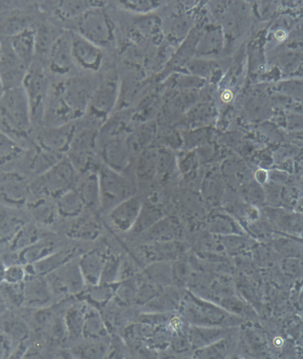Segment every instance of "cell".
<instances>
[{"label": "cell", "instance_id": "obj_5", "mask_svg": "<svg viewBox=\"0 0 303 359\" xmlns=\"http://www.w3.org/2000/svg\"><path fill=\"white\" fill-rule=\"evenodd\" d=\"M80 36L102 49L113 38L112 26L103 7L93 8L77 20Z\"/></svg>", "mask_w": 303, "mask_h": 359}, {"label": "cell", "instance_id": "obj_7", "mask_svg": "<svg viewBox=\"0 0 303 359\" xmlns=\"http://www.w3.org/2000/svg\"><path fill=\"white\" fill-rule=\"evenodd\" d=\"M31 188L27 179L16 171L0 175V198L8 206L20 208L29 203Z\"/></svg>", "mask_w": 303, "mask_h": 359}, {"label": "cell", "instance_id": "obj_39", "mask_svg": "<svg viewBox=\"0 0 303 359\" xmlns=\"http://www.w3.org/2000/svg\"><path fill=\"white\" fill-rule=\"evenodd\" d=\"M26 278L25 268L20 264H13L6 266L4 274V282L10 284H19L24 283Z\"/></svg>", "mask_w": 303, "mask_h": 359}, {"label": "cell", "instance_id": "obj_11", "mask_svg": "<svg viewBox=\"0 0 303 359\" xmlns=\"http://www.w3.org/2000/svg\"><path fill=\"white\" fill-rule=\"evenodd\" d=\"M115 99V85L112 81H104L94 88L90 99L87 111L90 118L98 123L103 122L111 114Z\"/></svg>", "mask_w": 303, "mask_h": 359}, {"label": "cell", "instance_id": "obj_43", "mask_svg": "<svg viewBox=\"0 0 303 359\" xmlns=\"http://www.w3.org/2000/svg\"><path fill=\"white\" fill-rule=\"evenodd\" d=\"M6 265L0 259V284H2L4 282V274H6Z\"/></svg>", "mask_w": 303, "mask_h": 359}, {"label": "cell", "instance_id": "obj_10", "mask_svg": "<svg viewBox=\"0 0 303 359\" xmlns=\"http://www.w3.org/2000/svg\"><path fill=\"white\" fill-rule=\"evenodd\" d=\"M73 63L84 70L98 72L103 62L102 49L77 33H71Z\"/></svg>", "mask_w": 303, "mask_h": 359}, {"label": "cell", "instance_id": "obj_26", "mask_svg": "<svg viewBox=\"0 0 303 359\" xmlns=\"http://www.w3.org/2000/svg\"><path fill=\"white\" fill-rule=\"evenodd\" d=\"M87 287L85 292H82L78 296H82V298L88 302L90 306L97 309L106 306L115 292L113 284L99 283L87 285Z\"/></svg>", "mask_w": 303, "mask_h": 359}, {"label": "cell", "instance_id": "obj_19", "mask_svg": "<svg viewBox=\"0 0 303 359\" xmlns=\"http://www.w3.org/2000/svg\"><path fill=\"white\" fill-rule=\"evenodd\" d=\"M76 189L80 194L85 207L93 210H97L101 208L98 171L90 170L82 175V178L77 182Z\"/></svg>", "mask_w": 303, "mask_h": 359}, {"label": "cell", "instance_id": "obj_2", "mask_svg": "<svg viewBox=\"0 0 303 359\" xmlns=\"http://www.w3.org/2000/svg\"><path fill=\"white\" fill-rule=\"evenodd\" d=\"M0 119L8 132L25 136L32 127L27 97L22 88L6 90L0 101Z\"/></svg>", "mask_w": 303, "mask_h": 359}, {"label": "cell", "instance_id": "obj_12", "mask_svg": "<svg viewBox=\"0 0 303 359\" xmlns=\"http://www.w3.org/2000/svg\"><path fill=\"white\" fill-rule=\"evenodd\" d=\"M54 241L41 239L20 252H8L1 258L6 266L20 264L22 266L32 265L50 256L58 250Z\"/></svg>", "mask_w": 303, "mask_h": 359}, {"label": "cell", "instance_id": "obj_4", "mask_svg": "<svg viewBox=\"0 0 303 359\" xmlns=\"http://www.w3.org/2000/svg\"><path fill=\"white\" fill-rule=\"evenodd\" d=\"M78 172L66 155L44 175L38 176V186L45 196L57 198L75 188Z\"/></svg>", "mask_w": 303, "mask_h": 359}, {"label": "cell", "instance_id": "obj_40", "mask_svg": "<svg viewBox=\"0 0 303 359\" xmlns=\"http://www.w3.org/2000/svg\"><path fill=\"white\" fill-rule=\"evenodd\" d=\"M14 344L6 334H0V359L10 358Z\"/></svg>", "mask_w": 303, "mask_h": 359}, {"label": "cell", "instance_id": "obj_9", "mask_svg": "<svg viewBox=\"0 0 303 359\" xmlns=\"http://www.w3.org/2000/svg\"><path fill=\"white\" fill-rule=\"evenodd\" d=\"M76 134L75 125L66 123L52 126L38 137V148L66 156Z\"/></svg>", "mask_w": 303, "mask_h": 359}, {"label": "cell", "instance_id": "obj_36", "mask_svg": "<svg viewBox=\"0 0 303 359\" xmlns=\"http://www.w3.org/2000/svg\"><path fill=\"white\" fill-rule=\"evenodd\" d=\"M72 355L79 358L99 359L105 358L107 353L106 346L101 341H90V343L77 346L71 350Z\"/></svg>", "mask_w": 303, "mask_h": 359}, {"label": "cell", "instance_id": "obj_30", "mask_svg": "<svg viewBox=\"0 0 303 359\" xmlns=\"http://www.w3.org/2000/svg\"><path fill=\"white\" fill-rule=\"evenodd\" d=\"M97 141V133L92 130L76 133L67 154L94 156Z\"/></svg>", "mask_w": 303, "mask_h": 359}, {"label": "cell", "instance_id": "obj_18", "mask_svg": "<svg viewBox=\"0 0 303 359\" xmlns=\"http://www.w3.org/2000/svg\"><path fill=\"white\" fill-rule=\"evenodd\" d=\"M98 177L101 191V207L106 208L122 196V185L120 183L118 177L110 168H99Z\"/></svg>", "mask_w": 303, "mask_h": 359}, {"label": "cell", "instance_id": "obj_29", "mask_svg": "<svg viewBox=\"0 0 303 359\" xmlns=\"http://www.w3.org/2000/svg\"><path fill=\"white\" fill-rule=\"evenodd\" d=\"M41 239V231L36 224L25 223L20 228L18 233H16L7 249L8 252H20V250L28 248V246L36 243V242Z\"/></svg>", "mask_w": 303, "mask_h": 359}, {"label": "cell", "instance_id": "obj_42", "mask_svg": "<svg viewBox=\"0 0 303 359\" xmlns=\"http://www.w3.org/2000/svg\"><path fill=\"white\" fill-rule=\"evenodd\" d=\"M8 309V306L7 304V302L6 299H4L3 294L1 293V292H0V317H1L2 315L6 313Z\"/></svg>", "mask_w": 303, "mask_h": 359}, {"label": "cell", "instance_id": "obj_37", "mask_svg": "<svg viewBox=\"0 0 303 359\" xmlns=\"http://www.w3.org/2000/svg\"><path fill=\"white\" fill-rule=\"evenodd\" d=\"M119 271L118 259L114 257L106 258L99 283L113 284L115 282L117 274Z\"/></svg>", "mask_w": 303, "mask_h": 359}, {"label": "cell", "instance_id": "obj_22", "mask_svg": "<svg viewBox=\"0 0 303 359\" xmlns=\"http://www.w3.org/2000/svg\"><path fill=\"white\" fill-rule=\"evenodd\" d=\"M25 223L24 219L18 215L0 210V250L8 248Z\"/></svg>", "mask_w": 303, "mask_h": 359}, {"label": "cell", "instance_id": "obj_41", "mask_svg": "<svg viewBox=\"0 0 303 359\" xmlns=\"http://www.w3.org/2000/svg\"><path fill=\"white\" fill-rule=\"evenodd\" d=\"M34 320L38 325H48L52 320V313L47 308L40 309L36 313H34Z\"/></svg>", "mask_w": 303, "mask_h": 359}, {"label": "cell", "instance_id": "obj_32", "mask_svg": "<svg viewBox=\"0 0 303 359\" xmlns=\"http://www.w3.org/2000/svg\"><path fill=\"white\" fill-rule=\"evenodd\" d=\"M64 157V155L52 153L38 147L37 152L34 154L31 164H30V170L34 174L41 176L49 171Z\"/></svg>", "mask_w": 303, "mask_h": 359}, {"label": "cell", "instance_id": "obj_33", "mask_svg": "<svg viewBox=\"0 0 303 359\" xmlns=\"http://www.w3.org/2000/svg\"><path fill=\"white\" fill-rule=\"evenodd\" d=\"M3 334L12 341L13 344L24 343L29 339V327L24 320L11 318L3 323Z\"/></svg>", "mask_w": 303, "mask_h": 359}, {"label": "cell", "instance_id": "obj_15", "mask_svg": "<svg viewBox=\"0 0 303 359\" xmlns=\"http://www.w3.org/2000/svg\"><path fill=\"white\" fill-rule=\"evenodd\" d=\"M78 252L79 249L75 246L56 250L55 252L41 259V262L32 265L24 266L26 276H45L75 259Z\"/></svg>", "mask_w": 303, "mask_h": 359}, {"label": "cell", "instance_id": "obj_3", "mask_svg": "<svg viewBox=\"0 0 303 359\" xmlns=\"http://www.w3.org/2000/svg\"><path fill=\"white\" fill-rule=\"evenodd\" d=\"M21 86L27 97L32 123L44 119L50 86L43 69L36 64L30 65Z\"/></svg>", "mask_w": 303, "mask_h": 359}, {"label": "cell", "instance_id": "obj_34", "mask_svg": "<svg viewBox=\"0 0 303 359\" xmlns=\"http://www.w3.org/2000/svg\"><path fill=\"white\" fill-rule=\"evenodd\" d=\"M0 292L3 294L8 308L19 309L24 305V283L10 284L3 283L0 284Z\"/></svg>", "mask_w": 303, "mask_h": 359}, {"label": "cell", "instance_id": "obj_13", "mask_svg": "<svg viewBox=\"0 0 303 359\" xmlns=\"http://www.w3.org/2000/svg\"><path fill=\"white\" fill-rule=\"evenodd\" d=\"M50 70L57 75H66L72 70L73 63L71 51V32H63L50 47L49 52Z\"/></svg>", "mask_w": 303, "mask_h": 359}, {"label": "cell", "instance_id": "obj_14", "mask_svg": "<svg viewBox=\"0 0 303 359\" xmlns=\"http://www.w3.org/2000/svg\"><path fill=\"white\" fill-rule=\"evenodd\" d=\"M24 305L30 309L48 308L52 300V292L45 276H26L24 280Z\"/></svg>", "mask_w": 303, "mask_h": 359}, {"label": "cell", "instance_id": "obj_20", "mask_svg": "<svg viewBox=\"0 0 303 359\" xmlns=\"http://www.w3.org/2000/svg\"><path fill=\"white\" fill-rule=\"evenodd\" d=\"M105 4L92 0H62L56 2L55 13L62 20H78L92 8L104 7Z\"/></svg>", "mask_w": 303, "mask_h": 359}, {"label": "cell", "instance_id": "obj_8", "mask_svg": "<svg viewBox=\"0 0 303 359\" xmlns=\"http://www.w3.org/2000/svg\"><path fill=\"white\" fill-rule=\"evenodd\" d=\"M28 68L13 51L8 41H0V78L6 90L20 88Z\"/></svg>", "mask_w": 303, "mask_h": 359}, {"label": "cell", "instance_id": "obj_1", "mask_svg": "<svg viewBox=\"0 0 303 359\" xmlns=\"http://www.w3.org/2000/svg\"><path fill=\"white\" fill-rule=\"evenodd\" d=\"M94 90L92 84L82 78H70L59 82L50 89L45 115L50 114L53 116L54 126L82 118L87 111Z\"/></svg>", "mask_w": 303, "mask_h": 359}, {"label": "cell", "instance_id": "obj_44", "mask_svg": "<svg viewBox=\"0 0 303 359\" xmlns=\"http://www.w3.org/2000/svg\"><path fill=\"white\" fill-rule=\"evenodd\" d=\"M6 88H4L3 81L1 78H0V101H1L2 97H3L4 93H6Z\"/></svg>", "mask_w": 303, "mask_h": 359}, {"label": "cell", "instance_id": "obj_17", "mask_svg": "<svg viewBox=\"0 0 303 359\" xmlns=\"http://www.w3.org/2000/svg\"><path fill=\"white\" fill-rule=\"evenodd\" d=\"M106 258L105 255L99 250H90V252L81 255L80 259H78V265H79L86 285L99 283Z\"/></svg>", "mask_w": 303, "mask_h": 359}, {"label": "cell", "instance_id": "obj_16", "mask_svg": "<svg viewBox=\"0 0 303 359\" xmlns=\"http://www.w3.org/2000/svg\"><path fill=\"white\" fill-rule=\"evenodd\" d=\"M8 43L13 51L26 67L32 64V60L36 53V32L26 28L10 37Z\"/></svg>", "mask_w": 303, "mask_h": 359}, {"label": "cell", "instance_id": "obj_6", "mask_svg": "<svg viewBox=\"0 0 303 359\" xmlns=\"http://www.w3.org/2000/svg\"><path fill=\"white\" fill-rule=\"evenodd\" d=\"M52 293L63 296H76L84 291L85 283L78 261L71 259L59 269L45 276Z\"/></svg>", "mask_w": 303, "mask_h": 359}, {"label": "cell", "instance_id": "obj_27", "mask_svg": "<svg viewBox=\"0 0 303 359\" xmlns=\"http://www.w3.org/2000/svg\"><path fill=\"white\" fill-rule=\"evenodd\" d=\"M30 213L38 223L44 226H50L56 222L58 212L56 205L47 200L46 198H38L34 201L28 203Z\"/></svg>", "mask_w": 303, "mask_h": 359}, {"label": "cell", "instance_id": "obj_23", "mask_svg": "<svg viewBox=\"0 0 303 359\" xmlns=\"http://www.w3.org/2000/svg\"><path fill=\"white\" fill-rule=\"evenodd\" d=\"M83 201L76 188L62 194L56 200L58 215L66 219L76 218L85 209Z\"/></svg>", "mask_w": 303, "mask_h": 359}, {"label": "cell", "instance_id": "obj_35", "mask_svg": "<svg viewBox=\"0 0 303 359\" xmlns=\"http://www.w3.org/2000/svg\"><path fill=\"white\" fill-rule=\"evenodd\" d=\"M64 32L51 26L43 25L36 32V53L48 54L50 47Z\"/></svg>", "mask_w": 303, "mask_h": 359}, {"label": "cell", "instance_id": "obj_21", "mask_svg": "<svg viewBox=\"0 0 303 359\" xmlns=\"http://www.w3.org/2000/svg\"><path fill=\"white\" fill-rule=\"evenodd\" d=\"M140 211L136 200H128L117 205L111 211L109 217L112 224L120 231H127L133 226Z\"/></svg>", "mask_w": 303, "mask_h": 359}, {"label": "cell", "instance_id": "obj_24", "mask_svg": "<svg viewBox=\"0 0 303 359\" xmlns=\"http://www.w3.org/2000/svg\"><path fill=\"white\" fill-rule=\"evenodd\" d=\"M107 335V330L105 323L103 321L99 309L90 306L86 309L83 334L85 339L99 340Z\"/></svg>", "mask_w": 303, "mask_h": 359}, {"label": "cell", "instance_id": "obj_25", "mask_svg": "<svg viewBox=\"0 0 303 359\" xmlns=\"http://www.w3.org/2000/svg\"><path fill=\"white\" fill-rule=\"evenodd\" d=\"M102 226L97 218L90 217L77 223L67 232L71 239L80 241H94L101 236Z\"/></svg>", "mask_w": 303, "mask_h": 359}, {"label": "cell", "instance_id": "obj_28", "mask_svg": "<svg viewBox=\"0 0 303 359\" xmlns=\"http://www.w3.org/2000/svg\"><path fill=\"white\" fill-rule=\"evenodd\" d=\"M87 306L75 305L64 316L69 339H77L83 334L85 311Z\"/></svg>", "mask_w": 303, "mask_h": 359}, {"label": "cell", "instance_id": "obj_38", "mask_svg": "<svg viewBox=\"0 0 303 359\" xmlns=\"http://www.w3.org/2000/svg\"><path fill=\"white\" fill-rule=\"evenodd\" d=\"M49 325V334L52 339L56 341H63L68 337L66 323L64 317L52 318L48 324Z\"/></svg>", "mask_w": 303, "mask_h": 359}, {"label": "cell", "instance_id": "obj_31", "mask_svg": "<svg viewBox=\"0 0 303 359\" xmlns=\"http://www.w3.org/2000/svg\"><path fill=\"white\" fill-rule=\"evenodd\" d=\"M24 149L14 138L0 130V166L14 162L23 155Z\"/></svg>", "mask_w": 303, "mask_h": 359}]
</instances>
